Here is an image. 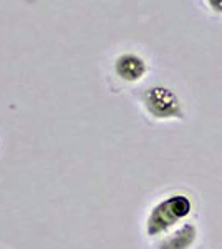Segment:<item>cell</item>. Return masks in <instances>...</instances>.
<instances>
[{
	"instance_id": "obj_5",
	"label": "cell",
	"mask_w": 222,
	"mask_h": 249,
	"mask_svg": "<svg viewBox=\"0 0 222 249\" xmlns=\"http://www.w3.org/2000/svg\"><path fill=\"white\" fill-rule=\"evenodd\" d=\"M207 7L216 14H222V0H205Z\"/></svg>"
},
{
	"instance_id": "obj_3",
	"label": "cell",
	"mask_w": 222,
	"mask_h": 249,
	"mask_svg": "<svg viewBox=\"0 0 222 249\" xmlns=\"http://www.w3.org/2000/svg\"><path fill=\"white\" fill-rule=\"evenodd\" d=\"M149 65L143 55L136 52H121L113 60V73L115 77L128 85L139 83L148 75Z\"/></svg>"
},
{
	"instance_id": "obj_2",
	"label": "cell",
	"mask_w": 222,
	"mask_h": 249,
	"mask_svg": "<svg viewBox=\"0 0 222 249\" xmlns=\"http://www.w3.org/2000/svg\"><path fill=\"white\" fill-rule=\"evenodd\" d=\"M141 105L148 116L157 122L183 120V102L172 88L166 85H153L141 93Z\"/></svg>"
},
{
	"instance_id": "obj_1",
	"label": "cell",
	"mask_w": 222,
	"mask_h": 249,
	"mask_svg": "<svg viewBox=\"0 0 222 249\" xmlns=\"http://www.w3.org/2000/svg\"><path fill=\"white\" fill-rule=\"evenodd\" d=\"M191 213L192 199L184 193H172L153 204L144 221V232L151 239L166 236L179 228V224L188 219Z\"/></svg>"
},
{
	"instance_id": "obj_4",
	"label": "cell",
	"mask_w": 222,
	"mask_h": 249,
	"mask_svg": "<svg viewBox=\"0 0 222 249\" xmlns=\"http://www.w3.org/2000/svg\"><path fill=\"white\" fill-rule=\"evenodd\" d=\"M197 241V228L192 223H184L171 231L157 243L156 249H191Z\"/></svg>"
}]
</instances>
